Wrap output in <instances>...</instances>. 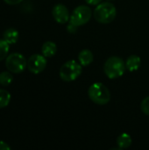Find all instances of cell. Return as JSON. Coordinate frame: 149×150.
<instances>
[{"instance_id":"ba28073f","label":"cell","mask_w":149,"mask_h":150,"mask_svg":"<svg viewBox=\"0 0 149 150\" xmlns=\"http://www.w3.org/2000/svg\"><path fill=\"white\" fill-rule=\"evenodd\" d=\"M52 15L54 20L59 24H66L70 18L68 9L62 4H57L53 7Z\"/></svg>"},{"instance_id":"30bf717a","label":"cell","mask_w":149,"mask_h":150,"mask_svg":"<svg viewBox=\"0 0 149 150\" xmlns=\"http://www.w3.org/2000/svg\"><path fill=\"white\" fill-rule=\"evenodd\" d=\"M141 57L136 54L130 55L126 62V69L130 72H134V71L138 70L141 67Z\"/></svg>"},{"instance_id":"e0dca14e","label":"cell","mask_w":149,"mask_h":150,"mask_svg":"<svg viewBox=\"0 0 149 150\" xmlns=\"http://www.w3.org/2000/svg\"><path fill=\"white\" fill-rule=\"evenodd\" d=\"M141 110L145 114L149 116V96L145 98L141 104Z\"/></svg>"},{"instance_id":"d6986e66","label":"cell","mask_w":149,"mask_h":150,"mask_svg":"<svg viewBox=\"0 0 149 150\" xmlns=\"http://www.w3.org/2000/svg\"><path fill=\"white\" fill-rule=\"evenodd\" d=\"M11 149V147L4 142H0V150Z\"/></svg>"},{"instance_id":"5bb4252c","label":"cell","mask_w":149,"mask_h":150,"mask_svg":"<svg viewBox=\"0 0 149 150\" xmlns=\"http://www.w3.org/2000/svg\"><path fill=\"white\" fill-rule=\"evenodd\" d=\"M11 94L4 89H0V109L6 107L11 101Z\"/></svg>"},{"instance_id":"6da1fadb","label":"cell","mask_w":149,"mask_h":150,"mask_svg":"<svg viewBox=\"0 0 149 150\" xmlns=\"http://www.w3.org/2000/svg\"><path fill=\"white\" fill-rule=\"evenodd\" d=\"M94 18L100 24H109L117 16V10L113 4L110 2L100 3L97 5L93 12Z\"/></svg>"},{"instance_id":"9c48e42d","label":"cell","mask_w":149,"mask_h":150,"mask_svg":"<svg viewBox=\"0 0 149 150\" xmlns=\"http://www.w3.org/2000/svg\"><path fill=\"white\" fill-rule=\"evenodd\" d=\"M93 54L90 49H83L78 54V62L83 67L90 65L93 62Z\"/></svg>"},{"instance_id":"3957f363","label":"cell","mask_w":149,"mask_h":150,"mask_svg":"<svg viewBox=\"0 0 149 150\" xmlns=\"http://www.w3.org/2000/svg\"><path fill=\"white\" fill-rule=\"evenodd\" d=\"M90 99L99 105H106L111 100V93L109 89L102 83H95L91 84L88 91Z\"/></svg>"},{"instance_id":"7c38bea8","label":"cell","mask_w":149,"mask_h":150,"mask_svg":"<svg viewBox=\"0 0 149 150\" xmlns=\"http://www.w3.org/2000/svg\"><path fill=\"white\" fill-rule=\"evenodd\" d=\"M57 52V46L53 41H46L41 47V53L46 57H52Z\"/></svg>"},{"instance_id":"2e32d148","label":"cell","mask_w":149,"mask_h":150,"mask_svg":"<svg viewBox=\"0 0 149 150\" xmlns=\"http://www.w3.org/2000/svg\"><path fill=\"white\" fill-rule=\"evenodd\" d=\"M9 53V44L4 40L0 39V61H3L7 57Z\"/></svg>"},{"instance_id":"44dd1931","label":"cell","mask_w":149,"mask_h":150,"mask_svg":"<svg viewBox=\"0 0 149 150\" xmlns=\"http://www.w3.org/2000/svg\"><path fill=\"white\" fill-rule=\"evenodd\" d=\"M109 1H111V0H109Z\"/></svg>"},{"instance_id":"8992f818","label":"cell","mask_w":149,"mask_h":150,"mask_svg":"<svg viewBox=\"0 0 149 150\" xmlns=\"http://www.w3.org/2000/svg\"><path fill=\"white\" fill-rule=\"evenodd\" d=\"M5 66L10 72L19 74L27 67V61L23 54L19 53H12L6 57Z\"/></svg>"},{"instance_id":"9a60e30c","label":"cell","mask_w":149,"mask_h":150,"mask_svg":"<svg viewBox=\"0 0 149 150\" xmlns=\"http://www.w3.org/2000/svg\"><path fill=\"white\" fill-rule=\"evenodd\" d=\"M11 72L4 71L0 73V84L3 86H8L13 81V76L11 74Z\"/></svg>"},{"instance_id":"277c9868","label":"cell","mask_w":149,"mask_h":150,"mask_svg":"<svg viewBox=\"0 0 149 150\" xmlns=\"http://www.w3.org/2000/svg\"><path fill=\"white\" fill-rule=\"evenodd\" d=\"M83 72V66L75 60L66 62L60 69V77L64 82H73L76 80Z\"/></svg>"},{"instance_id":"4fadbf2b","label":"cell","mask_w":149,"mask_h":150,"mask_svg":"<svg viewBox=\"0 0 149 150\" xmlns=\"http://www.w3.org/2000/svg\"><path fill=\"white\" fill-rule=\"evenodd\" d=\"M132 142H133L132 137L130 136V134H128L126 133L121 134L117 139V144H118L119 149H128L132 145Z\"/></svg>"},{"instance_id":"ffe728a7","label":"cell","mask_w":149,"mask_h":150,"mask_svg":"<svg viewBox=\"0 0 149 150\" xmlns=\"http://www.w3.org/2000/svg\"><path fill=\"white\" fill-rule=\"evenodd\" d=\"M85 1L87 4L90 5H98L102 2V0H85Z\"/></svg>"},{"instance_id":"5b68a950","label":"cell","mask_w":149,"mask_h":150,"mask_svg":"<svg viewBox=\"0 0 149 150\" xmlns=\"http://www.w3.org/2000/svg\"><path fill=\"white\" fill-rule=\"evenodd\" d=\"M92 16L90 8L87 5H79L74 9L70 15L69 22L73 25L78 27L87 24Z\"/></svg>"},{"instance_id":"7a4b0ae2","label":"cell","mask_w":149,"mask_h":150,"mask_svg":"<svg viewBox=\"0 0 149 150\" xmlns=\"http://www.w3.org/2000/svg\"><path fill=\"white\" fill-rule=\"evenodd\" d=\"M126 62L119 56L108 58L104 65V71L110 79H116L122 76L126 72Z\"/></svg>"},{"instance_id":"52a82bcc","label":"cell","mask_w":149,"mask_h":150,"mask_svg":"<svg viewBox=\"0 0 149 150\" xmlns=\"http://www.w3.org/2000/svg\"><path fill=\"white\" fill-rule=\"evenodd\" d=\"M47 59L43 54H34L27 60V69L32 74L41 73L47 67Z\"/></svg>"},{"instance_id":"8fae6325","label":"cell","mask_w":149,"mask_h":150,"mask_svg":"<svg viewBox=\"0 0 149 150\" xmlns=\"http://www.w3.org/2000/svg\"><path fill=\"white\" fill-rule=\"evenodd\" d=\"M19 38V33L15 28H8L3 33V39L9 44H15Z\"/></svg>"},{"instance_id":"ac0fdd59","label":"cell","mask_w":149,"mask_h":150,"mask_svg":"<svg viewBox=\"0 0 149 150\" xmlns=\"http://www.w3.org/2000/svg\"><path fill=\"white\" fill-rule=\"evenodd\" d=\"M7 4L10 5H15V4H20L23 0H4Z\"/></svg>"}]
</instances>
